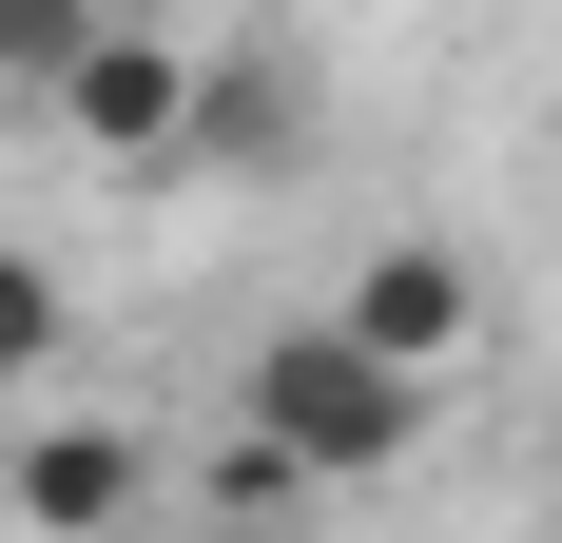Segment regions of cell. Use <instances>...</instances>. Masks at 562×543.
<instances>
[{
    "label": "cell",
    "instance_id": "5",
    "mask_svg": "<svg viewBox=\"0 0 562 543\" xmlns=\"http://www.w3.org/2000/svg\"><path fill=\"white\" fill-rule=\"evenodd\" d=\"M194 175H291V78L272 58H194Z\"/></svg>",
    "mask_w": 562,
    "mask_h": 543
},
{
    "label": "cell",
    "instance_id": "8",
    "mask_svg": "<svg viewBox=\"0 0 562 543\" xmlns=\"http://www.w3.org/2000/svg\"><path fill=\"white\" fill-rule=\"evenodd\" d=\"M194 524H252V543H291V524H311V486H291L272 446L233 428V446H194Z\"/></svg>",
    "mask_w": 562,
    "mask_h": 543
},
{
    "label": "cell",
    "instance_id": "4",
    "mask_svg": "<svg viewBox=\"0 0 562 543\" xmlns=\"http://www.w3.org/2000/svg\"><path fill=\"white\" fill-rule=\"evenodd\" d=\"M58 136H78V156H116V175H175L194 156V40H156V20H116L98 58H78V78H58Z\"/></svg>",
    "mask_w": 562,
    "mask_h": 543
},
{
    "label": "cell",
    "instance_id": "9",
    "mask_svg": "<svg viewBox=\"0 0 562 543\" xmlns=\"http://www.w3.org/2000/svg\"><path fill=\"white\" fill-rule=\"evenodd\" d=\"M194 543H252V524H194Z\"/></svg>",
    "mask_w": 562,
    "mask_h": 543
},
{
    "label": "cell",
    "instance_id": "3",
    "mask_svg": "<svg viewBox=\"0 0 562 543\" xmlns=\"http://www.w3.org/2000/svg\"><path fill=\"white\" fill-rule=\"evenodd\" d=\"M156 428L136 408H20V446H0V524L20 543H116V524H156Z\"/></svg>",
    "mask_w": 562,
    "mask_h": 543
},
{
    "label": "cell",
    "instance_id": "1",
    "mask_svg": "<svg viewBox=\"0 0 562 543\" xmlns=\"http://www.w3.org/2000/svg\"><path fill=\"white\" fill-rule=\"evenodd\" d=\"M233 428L272 446L311 505H330V486H389L407 446H427V388H407V369H369V350L311 311V330H252V369H233Z\"/></svg>",
    "mask_w": 562,
    "mask_h": 543
},
{
    "label": "cell",
    "instance_id": "7",
    "mask_svg": "<svg viewBox=\"0 0 562 543\" xmlns=\"http://www.w3.org/2000/svg\"><path fill=\"white\" fill-rule=\"evenodd\" d=\"M98 40H116V0H0V98H58Z\"/></svg>",
    "mask_w": 562,
    "mask_h": 543
},
{
    "label": "cell",
    "instance_id": "10",
    "mask_svg": "<svg viewBox=\"0 0 562 543\" xmlns=\"http://www.w3.org/2000/svg\"><path fill=\"white\" fill-rule=\"evenodd\" d=\"M543 156H562V117H543Z\"/></svg>",
    "mask_w": 562,
    "mask_h": 543
},
{
    "label": "cell",
    "instance_id": "6",
    "mask_svg": "<svg viewBox=\"0 0 562 543\" xmlns=\"http://www.w3.org/2000/svg\"><path fill=\"white\" fill-rule=\"evenodd\" d=\"M58 330H78V291H58V253H20V233H0V408H40Z\"/></svg>",
    "mask_w": 562,
    "mask_h": 543
},
{
    "label": "cell",
    "instance_id": "2",
    "mask_svg": "<svg viewBox=\"0 0 562 543\" xmlns=\"http://www.w3.org/2000/svg\"><path fill=\"white\" fill-rule=\"evenodd\" d=\"M330 330L369 350V369L447 388L465 350L505 330V291H485V253H465V233H369V253H349V291H330Z\"/></svg>",
    "mask_w": 562,
    "mask_h": 543
}]
</instances>
